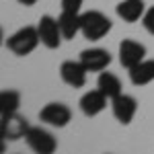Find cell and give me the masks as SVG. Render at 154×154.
Masks as SVG:
<instances>
[{
	"label": "cell",
	"instance_id": "7a4b0ae2",
	"mask_svg": "<svg viewBox=\"0 0 154 154\" xmlns=\"http://www.w3.org/2000/svg\"><path fill=\"white\" fill-rule=\"evenodd\" d=\"M39 43H41V39H39L37 27H23V29L14 31L6 39V48L11 49L14 56H19V58H25V56L33 54Z\"/></svg>",
	"mask_w": 154,
	"mask_h": 154
},
{
	"label": "cell",
	"instance_id": "9a60e30c",
	"mask_svg": "<svg viewBox=\"0 0 154 154\" xmlns=\"http://www.w3.org/2000/svg\"><path fill=\"white\" fill-rule=\"evenodd\" d=\"M97 88L103 93L109 99H115L117 95L123 93V86H121V80L113 72H101L99 78H97Z\"/></svg>",
	"mask_w": 154,
	"mask_h": 154
},
{
	"label": "cell",
	"instance_id": "52a82bcc",
	"mask_svg": "<svg viewBox=\"0 0 154 154\" xmlns=\"http://www.w3.org/2000/svg\"><path fill=\"white\" fill-rule=\"evenodd\" d=\"M29 121L25 117H21L19 113H12V115H2L0 119V136L2 140H21L27 136L29 131Z\"/></svg>",
	"mask_w": 154,
	"mask_h": 154
},
{
	"label": "cell",
	"instance_id": "277c9868",
	"mask_svg": "<svg viewBox=\"0 0 154 154\" xmlns=\"http://www.w3.org/2000/svg\"><path fill=\"white\" fill-rule=\"evenodd\" d=\"M37 31H39V39L41 43L45 45L48 49H58L62 45V29H60V23L58 19L49 17V14H43L37 23Z\"/></svg>",
	"mask_w": 154,
	"mask_h": 154
},
{
	"label": "cell",
	"instance_id": "8992f818",
	"mask_svg": "<svg viewBox=\"0 0 154 154\" xmlns=\"http://www.w3.org/2000/svg\"><path fill=\"white\" fill-rule=\"evenodd\" d=\"M39 119L51 128H66L72 119V111L64 103H48L39 111Z\"/></svg>",
	"mask_w": 154,
	"mask_h": 154
},
{
	"label": "cell",
	"instance_id": "8fae6325",
	"mask_svg": "<svg viewBox=\"0 0 154 154\" xmlns=\"http://www.w3.org/2000/svg\"><path fill=\"white\" fill-rule=\"evenodd\" d=\"M107 101H109V97H105L99 88H95V91L84 93L80 97V103L78 105H80V111H82L86 117H95V115H99L107 107Z\"/></svg>",
	"mask_w": 154,
	"mask_h": 154
},
{
	"label": "cell",
	"instance_id": "9c48e42d",
	"mask_svg": "<svg viewBox=\"0 0 154 154\" xmlns=\"http://www.w3.org/2000/svg\"><path fill=\"white\" fill-rule=\"evenodd\" d=\"M86 74L88 70L84 68V64L78 60V62H74V60H66L62 66H60V76H62V80L72 86V88H82L84 84H86Z\"/></svg>",
	"mask_w": 154,
	"mask_h": 154
},
{
	"label": "cell",
	"instance_id": "ac0fdd59",
	"mask_svg": "<svg viewBox=\"0 0 154 154\" xmlns=\"http://www.w3.org/2000/svg\"><path fill=\"white\" fill-rule=\"evenodd\" d=\"M82 2H84V0H62V11L80 12V8H82Z\"/></svg>",
	"mask_w": 154,
	"mask_h": 154
},
{
	"label": "cell",
	"instance_id": "6da1fadb",
	"mask_svg": "<svg viewBox=\"0 0 154 154\" xmlns=\"http://www.w3.org/2000/svg\"><path fill=\"white\" fill-rule=\"evenodd\" d=\"M111 19L101 11L80 12V33L91 41H99L111 31Z\"/></svg>",
	"mask_w": 154,
	"mask_h": 154
},
{
	"label": "cell",
	"instance_id": "7c38bea8",
	"mask_svg": "<svg viewBox=\"0 0 154 154\" xmlns=\"http://www.w3.org/2000/svg\"><path fill=\"white\" fill-rule=\"evenodd\" d=\"M144 12H146L144 0H121L117 4V17L121 21H125V23L142 21Z\"/></svg>",
	"mask_w": 154,
	"mask_h": 154
},
{
	"label": "cell",
	"instance_id": "5b68a950",
	"mask_svg": "<svg viewBox=\"0 0 154 154\" xmlns=\"http://www.w3.org/2000/svg\"><path fill=\"white\" fill-rule=\"evenodd\" d=\"M111 111H113V117L117 119L121 125H130L136 117V111H138V101L131 95L121 93L115 99H111Z\"/></svg>",
	"mask_w": 154,
	"mask_h": 154
},
{
	"label": "cell",
	"instance_id": "d6986e66",
	"mask_svg": "<svg viewBox=\"0 0 154 154\" xmlns=\"http://www.w3.org/2000/svg\"><path fill=\"white\" fill-rule=\"evenodd\" d=\"M19 4H23V6H33V4H37V0H17Z\"/></svg>",
	"mask_w": 154,
	"mask_h": 154
},
{
	"label": "cell",
	"instance_id": "4fadbf2b",
	"mask_svg": "<svg viewBox=\"0 0 154 154\" xmlns=\"http://www.w3.org/2000/svg\"><path fill=\"white\" fill-rule=\"evenodd\" d=\"M130 80L134 86H146L154 80V60H142L138 66L130 68Z\"/></svg>",
	"mask_w": 154,
	"mask_h": 154
},
{
	"label": "cell",
	"instance_id": "30bf717a",
	"mask_svg": "<svg viewBox=\"0 0 154 154\" xmlns=\"http://www.w3.org/2000/svg\"><path fill=\"white\" fill-rule=\"evenodd\" d=\"M80 62L88 72H103L111 64V54L103 48H91L80 51Z\"/></svg>",
	"mask_w": 154,
	"mask_h": 154
},
{
	"label": "cell",
	"instance_id": "2e32d148",
	"mask_svg": "<svg viewBox=\"0 0 154 154\" xmlns=\"http://www.w3.org/2000/svg\"><path fill=\"white\" fill-rule=\"evenodd\" d=\"M21 107V93L14 88H6L0 93V115H12Z\"/></svg>",
	"mask_w": 154,
	"mask_h": 154
},
{
	"label": "cell",
	"instance_id": "5bb4252c",
	"mask_svg": "<svg viewBox=\"0 0 154 154\" xmlns=\"http://www.w3.org/2000/svg\"><path fill=\"white\" fill-rule=\"evenodd\" d=\"M58 23H60L64 39H74L80 33V12L62 11V14L58 17Z\"/></svg>",
	"mask_w": 154,
	"mask_h": 154
},
{
	"label": "cell",
	"instance_id": "e0dca14e",
	"mask_svg": "<svg viewBox=\"0 0 154 154\" xmlns=\"http://www.w3.org/2000/svg\"><path fill=\"white\" fill-rule=\"evenodd\" d=\"M142 25H144V29L150 33V35H154V6H150L148 11L144 12V17H142Z\"/></svg>",
	"mask_w": 154,
	"mask_h": 154
},
{
	"label": "cell",
	"instance_id": "ba28073f",
	"mask_svg": "<svg viewBox=\"0 0 154 154\" xmlns=\"http://www.w3.org/2000/svg\"><path fill=\"white\" fill-rule=\"evenodd\" d=\"M142 60H146V48L136 39H123L119 43V64L123 68H134Z\"/></svg>",
	"mask_w": 154,
	"mask_h": 154
},
{
	"label": "cell",
	"instance_id": "3957f363",
	"mask_svg": "<svg viewBox=\"0 0 154 154\" xmlns=\"http://www.w3.org/2000/svg\"><path fill=\"white\" fill-rule=\"evenodd\" d=\"M25 142L37 154H51V152H56V148H58V140L54 138L51 131L43 130V128H33V125L27 131Z\"/></svg>",
	"mask_w": 154,
	"mask_h": 154
}]
</instances>
